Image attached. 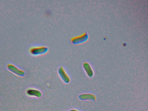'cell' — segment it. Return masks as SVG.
<instances>
[{
    "instance_id": "3",
    "label": "cell",
    "mask_w": 148,
    "mask_h": 111,
    "mask_svg": "<svg viewBox=\"0 0 148 111\" xmlns=\"http://www.w3.org/2000/svg\"><path fill=\"white\" fill-rule=\"evenodd\" d=\"M7 67L10 71L19 77H23L25 75V73L24 71L18 69L12 64L8 65Z\"/></svg>"
},
{
    "instance_id": "2",
    "label": "cell",
    "mask_w": 148,
    "mask_h": 111,
    "mask_svg": "<svg viewBox=\"0 0 148 111\" xmlns=\"http://www.w3.org/2000/svg\"><path fill=\"white\" fill-rule=\"evenodd\" d=\"M88 38V35L87 33H85L80 36L72 38L71 39V42L74 45H79L86 42Z\"/></svg>"
},
{
    "instance_id": "6",
    "label": "cell",
    "mask_w": 148,
    "mask_h": 111,
    "mask_svg": "<svg viewBox=\"0 0 148 111\" xmlns=\"http://www.w3.org/2000/svg\"><path fill=\"white\" fill-rule=\"evenodd\" d=\"M27 94L29 96H34L38 98L42 97V94L39 90L34 89H29L27 92Z\"/></svg>"
},
{
    "instance_id": "8",
    "label": "cell",
    "mask_w": 148,
    "mask_h": 111,
    "mask_svg": "<svg viewBox=\"0 0 148 111\" xmlns=\"http://www.w3.org/2000/svg\"><path fill=\"white\" fill-rule=\"evenodd\" d=\"M69 111H78L77 110L75 109H72L69 110Z\"/></svg>"
},
{
    "instance_id": "7",
    "label": "cell",
    "mask_w": 148,
    "mask_h": 111,
    "mask_svg": "<svg viewBox=\"0 0 148 111\" xmlns=\"http://www.w3.org/2000/svg\"><path fill=\"white\" fill-rule=\"evenodd\" d=\"M83 66L87 76L90 78H92L93 75V72L89 64L87 62H85Z\"/></svg>"
},
{
    "instance_id": "1",
    "label": "cell",
    "mask_w": 148,
    "mask_h": 111,
    "mask_svg": "<svg viewBox=\"0 0 148 111\" xmlns=\"http://www.w3.org/2000/svg\"><path fill=\"white\" fill-rule=\"evenodd\" d=\"M48 50V48L46 46L34 47L30 48L29 52L33 56H38L46 54Z\"/></svg>"
},
{
    "instance_id": "5",
    "label": "cell",
    "mask_w": 148,
    "mask_h": 111,
    "mask_svg": "<svg viewBox=\"0 0 148 111\" xmlns=\"http://www.w3.org/2000/svg\"><path fill=\"white\" fill-rule=\"evenodd\" d=\"M79 99L82 100H90L95 101L96 97L94 95L90 93L83 94L80 95L78 96Z\"/></svg>"
},
{
    "instance_id": "4",
    "label": "cell",
    "mask_w": 148,
    "mask_h": 111,
    "mask_svg": "<svg viewBox=\"0 0 148 111\" xmlns=\"http://www.w3.org/2000/svg\"><path fill=\"white\" fill-rule=\"evenodd\" d=\"M58 73L61 79L65 83L68 84L70 81V79L62 67H60L58 70Z\"/></svg>"
}]
</instances>
